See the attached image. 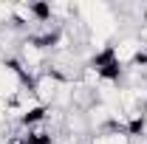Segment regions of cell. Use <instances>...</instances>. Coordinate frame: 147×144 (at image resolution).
I'll return each mask as SVG.
<instances>
[{
    "instance_id": "1",
    "label": "cell",
    "mask_w": 147,
    "mask_h": 144,
    "mask_svg": "<svg viewBox=\"0 0 147 144\" xmlns=\"http://www.w3.org/2000/svg\"><path fill=\"white\" fill-rule=\"evenodd\" d=\"M110 57H113V62L125 71V68H133L136 65V59L144 54V42L139 40V34H125L119 37V40H113L110 42Z\"/></svg>"
},
{
    "instance_id": "2",
    "label": "cell",
    "mask_w": 147,
    "mask_h": 144,
    "mask_svg": "<svg viewBox=\"0 0 147 144\" xmlns=\"http://www.w3.org/2000/svg\"><path fill=\"white\" fill-rule=\"evenodd\" d=\"M62 79L57 76V73L51 71H42V73H37L34 76V85H31V93L37 96V102L42 105V108H54V102H57V96H59V90H62Z\"/></svg>"
},
{
    "instance_id": "3",
    "label": "cell",
    "mask_w": 147,
    "mask_h": 144,
    "mask_svg": "<svg viewBox=\"0 0 147 144\" xmlns=\"http://www.w3.org/2000/svg\"><path fill=\"white\" fill-rule=\"evenodd\" d=\"M11 26V3H0V31Z\"/></svg>"
},
{
    "instance_id": "4",
    "label": "cell",
    "mask_w": 147,
    "mask_h": 144,
    "mask_svg": "<svg viewBox=\"0 0 147 144\" xmlns=\"http://www.w3.org/2000/svg\"><path fill=\"white\" fill-rule=\"evenodd\" d=\"M9 124V102L6 99H0V127Z\"/></svg>"
}]
</instances>
